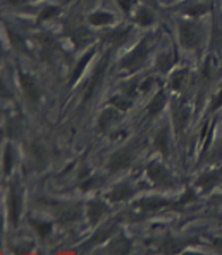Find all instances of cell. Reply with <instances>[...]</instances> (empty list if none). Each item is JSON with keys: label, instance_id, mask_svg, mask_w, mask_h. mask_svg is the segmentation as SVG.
<instances>
[{"label": "cell", "instance_id": "1", "mask_svg": "<svg viewBox=\"0 0 222 255\" xmlns=\"http://www.w3.org/2000/svg\"><path fill=\"white\" fill-rule=\"evenodd\" d=\"M108 62H109V56L106 55L104 62H101L96 69H95L94 75L91 76L89 82L86 83V88H85V98H83V102H88L92 96L95 95V92L98 91V88L101 86V83L104 81V76H105L106 66H108Z\"/></svg>", "mask_w": 222, "mask_h": 255}, {"label": "cell", "instance_id": "2", "mask_svg": "<svg viewBox=\"0 0 222 255\" xmlns=\"http://www.w3.org/2000/svg\"><path fill=\"white\" fill-rule=\"evenodd\" d=\"M148 55V46H146V40H142L138 47L129 55L128 58L122 62V66L129 70H135L142 66V63L145 62Z\"/></svg>", "mask_w": 222, "mask_h": 255}, {"label": "cell", "instance_id": "3", "mask_svg": "<svg viewBox=\"0 0 222 255\" xmlns=\"http://www.w3.org/2000/svg\"><path fill=\"white\" fill-rule=\"evenodd\" d=\"M148 175L152 179V182H155L156 185L169 186L172 185V182H174L171 175L168 174L166 169L159 163H151L148 166Z\"/></svg>", "mask_w": 222, "mask_h": 255}, {"label": "cell", "instance_id": "4", "mask_svg": "<svg viewBox=\"0 0 222 255\" xmlns=\"http://www.w3.org/2000/svg\"><path fill=\"white\" fill-rule=\"evenodd\" d=\"M181 43L188 49H192L198 45V30L194 24H182L179 29Z\"/></svg>", "mask_w": 222, "mask_h": 255}, {"label": "cell", "instance_id": "5", "mask_svg": "<svg viewBox=\"0 0 222 255\" xmlns=\"http://www.w3.org/2000/svg\"><path fill=\"white\" fill-rule=\"evenodd\" d=\"M130 161H132V151L130 149H123V151L117 152L109 161V171L117 172V171L129 166Z\"/></svg>", "mask_w": 222, "mask_h": 255}, {"label": "cell", "instance_id": "6", "mask_svg": "<svg viewBox=\"0 0 222 255\" xmlns=\"http://www.w3.org/2000/svg\"><path fill=\"white\" fill-rule=\"evenodd\" d=\"M20 215V192L16 185L12 186L10 189V198H9V217L13 225H17Z\"/></svg>", "mask_w": 222, "mask_h": 255}, {"label": "cell", "instance_id": "7", "mask_svg": "<svg viewBox=\"0 0 222 255\" xmlns=\"http://www.w3.org/2000/svg\"><path fill=\"white\" fill-rule=\"evenodd\" d=\"M19 81H20V86H22V89L26 93V96L29 98V101L30 102H36L37 98H39V92H37V88H36L33 79L30 76L24 75V73H20L19 75Z\"/></svg>", "mask_w": 222, "mask_h": 255}, {"label": "cell", "instance_id": "8", "mask_svg": "<svg viewBox=\"0 0 222 255\" xmlns=\"http://www.w3.org/2000/svg\"><path fill=\"white\" fill-rule=\"evenodd\" d=\"M222 179V172L218 171V172H210V174L202 175L198 179V185L204 189H210L215 184H218Z\"/></svg>", "mask_w": 222, "mask_h": 255}, {"label": "cell", "instance_id": "9", "mask_svg": "<svg viewBox=\"0 0 222 255\" xmlns=\"http://www.w3.org/2000/svg\"><path fill=\"white\" fill-rule=\"evenodd\" d=\"M174 205L169 201H164V199H146V201H140L138 207L143 211H153V209H161L164 207H171Z\"/></svg>", "mask_w": 222, "mask_h": 255}, {"label": "cell", "instance_id": "10", "mask_svg": "<svg viewBox=\"0 0 222 255\" xmlns=\"http://www.w3.org/2000/svg\"><path fill=\"white\" fill-rule=\"evenodd\" d=\"M132 195V189L129 185H119L116 186L111 194H109V199L113 201V202H117V201H122V199H126Z\"/></svg>", "mask_w": 222, "mask_h": 255}, {"label": "cell", "instance_id": "11", "mask_svg": "<svg viewBox=\"0 0 222 255\" xmlns=\"http://www.w3.org/2000/svg\"><path fill=\"white\" fill-rule=\"evenodd\" d=\"M155 146H156V149L161 152L164 156L168 155V130H166V128H162L159 130V133L156 135V138H155Z\"/></svg>", "mask_w": 222, "mask_h": 255}, {"label": "cell", "instance_id": "12", "mask_svg": "<svg viewBox=\"0 0 222 255\" xmlns=\"http://www.w3.org/2000/svg\"><path fill=\"white\" fill-rule=\"evenodd\" d=\"M165 105V93L164 92H159L155 95V98L152 99V102L149 105V108H148V112L151 114L152 116L158 115L159 112H161V109L164 108Z\"/></svg>", "mask_w": 222, "mask_h": 255}, {"label": "cell", "instance_id": "13", "mask_svg": "<svg viewBox=\"0 0 222 255\" xmlns=\"http://www.w3.org/2000/svg\"><path fill=\"white\" fill-rule=\"evenodd\" d=\"M106 208L104 204H101V202H98V201H95L92 202L91 205H89V220L92 224H96L98 220L102 217V214L105 212Z\"/></svg>", "mask_w": 222, "mask_h": 255}, {"label": "cell", "instance_id": "14", "mask_svg": "<svg viewBox=\"0 0 222 255\" xmlns=\"http://www.w3.org/2000/svg\"><path fill=\"white\" fill-rule=\"evenodd\" d=\"M116 119V112L115 111H111V109H108L105 111L101 118H99V128H101V130H106L108 128L112 125V122Z\"/></svg>", "mask_w": 222, "mask_h": 255}, {"label": "cell", "instance_id": "15", "mask_svg": "<svg viewBox=\"0 0 222 255\" xmlns=\"http://www.w3.org/2000/svg\"><path fill=\"white\" fill-rule=\"evenodd\" d=\"M129 250H130V243L126 238H120L111 245V251L113 254H128Z\"/></svg>", "mask_w": 222, "mask_h": 255}, {"label": "cell", "instance_id": "16", "mask_svg": "<svg viewBox=\"0 0 222 255\" xmlns=\"http://www.w3.org/2000/svg\"><path fill=\"white\" fill-rule=\"evenodd\" d=\"M112 19H113V16H112V14H109V13L98 12L89 17V22H91L92 24H96V26H101V24L111 23V22H112Z\"/></svg>", "mask_w": 222, "mask_h": 255}, {"label": "cell", "instance_id": "17", "mask_svg": "<svg viewBox=\"0 0 222 255\" xmlns=\"http://www.w3.org/2000/svg\"><path fill=\"white\" fill-rule=\"evenodd\" d=\"M94 55H95V50H92V52H88V53H86V55L83 56L82 60H81V62L78 63L76 69L73 70V75H72V78H70V79H72V82H75L76 79H78V78H79V76H81V75H82V72H83V69H85V66L88 65V62L91 60V58H92Z\"/></svg>", "mask_w": 222, "mask_h": 255}, {"label": "cell", "instance_id": "18", "mask_svg": "<svg viewBox=\"0 0 222 255\" xmlns=\"http://www.w3.org/2000/svg\"><path fill=\"white\" fill-rule=\"evenodd\" d=\"M30 225L36 230V232L40 235V237H46L47 234L52 230V225L49 222H45V221H36V220H29Z\"/></svg>", "mask_w": 222, "mask_h": 255}, {"label": "cell", "instance_id": "19", "mask_svg": "<svg viewBox=\"0 0 222 255\" xmlns=\"http://www.w3.org/2000/svg\"><path fill=\"white\" fill-rule=\"evenodd\" d=\"M128 33L129 30H119V32H113V33H108V35H106V40H108L109 43L116 45V43L123 42V40L128 37Z\"/></svg>", "mask_w": 222, "mask_h": 255}, {"label": "cell", "instance_id": "20", "mask_svg": "<svg viewBox=\"0 0 222 255\" xmlns=\"http://www.w3.org/2000/svg\"><path fill=\"white\" fill-rule=\"evenodd\" d=\"M185 78H187V70H181V72H178L175 76L172 78V81L169 83V86L172 88V89H181V86H182V83L185 81Z\"/></svg>", "mask_w": 222, "mask_h": 255}, {"label": "cell", "instance_id": "21", "mask_svg": "<svg viewBox=\"0 0 222 255\" xmlns=\"http://www.w3.org/2000/svg\"><path fill=\"white\" fill-rule=\"evenodd\" d=\"M136 20L140 24H143V26H148V24L152 23V14L149 13V10H146V9H140L139 12H138V16H136Z\"/></svg>", "mask_w": 222, "mask_h": 255}, {"label": "cell", "instance_id": "22", "mask_svg": "<svg viewBox=\"0 0 222 255\" xmlns=\"http://www.w3.org/2000/svg\"><path fill=\"white\" fill-rule=\"evenodd\" d=\"M187 112L184 111V109H178L175 112V125L178 128V130L181 129V128L185 127V124H187Z\"/></svg>", "mask_w": 222, "mask_h": 255}, {"label": "cell", "instance_id": "23", "mask_svg": "<svg viewBox=\"0 0 222 255\" xmlns=\"http://www.w3.org/2000/svg\"><path fill=\"white\" fill-rule=\"evenodd\" d=\"M13 165V151L12 146L9 145L7 149H6V153H4V174H9L10 169H12Z\"/></svg>", "mask_w": 222, "mask_h": 255}, {"label": "cell", "instance_id": "24", "mask_svg": "<svg viewBox=\"0 0 222 255\" xmlns=\"http://www.w3.org/2000/svg\"><path fill=\"white\" fill-rule=\"evenodd\" d=\"M39 40H40V45L43 46V49H46V50H52L53 46H55V39L52 36L47 35V33L40 35Z\"/></svg>", "mask_w": 222, "mask_h": 255}, {"label": "cell", "instance_id": "25", "mask_svg": "<svg viewBox=\"0 0 222 255\" xmlns=\"http://www.w3.org/2000/svg\"><path fill=\"white\" fill-rule=\"evenodd\" d=\"M178 250H179V247H178L175 244V241H172V240L166 241V243L161 247V251L165 253V254H175V253H178Z\"/></svg>", "mask_w": 222, "mask_h": 255}, {"label": "cell", "instance_id": "26", "mask_svg": "<svg viewBox=\"0 0 222 255\" xmlns=\"http://www.w3.org/2000/svg\"><path fill=\"white\" fill-rule=\"evenodd\" d=\"M111 104L113 105V106H116L119 108L120 111H125V109H128L130 104H129L126 99H123V98H120V96H115V98H112L111 99Z\"/></svg>", "mask_w": 222, "mask_h": 255}, {"label": "cell", "instance_id": "27", "mask_svg": "<svg viewBox=\"0 0 222 255\" xmlns=\"http://www.w3.org/2000/svg\"><path fill=\"white\" fill-rule=\"evenodd\" d=\"M59 13L58 7H46V9H43L42 13H40V20H46V19H50V17H53V16H56Z\"/></svg>", "mask_w": 222, "mask_h": 255}, {"label": "cell", "instance_id": "28", "mask_svg": "<svg viewBox=\"0 0 222 255\" xmlns=\"http://www.w3.org/2000/svg\"><path fill=\"white\" fill-rule=\"evenodd\" d=\"M117 3H119L120 9L123 12H129L130 7H132V4H133V0H117Z\"/></svg>", "mask_w": 222, "mask_h": 255}, {"label": "cell", "instance_id": "29", "mask_svg": "<svg viewBox=\"0 0 222 255\" xmlns=\"http://www.w3.org/2000/svg\"><path fill=\"white\" fill-rule=\"evenodd\" d=\"M169 65H171V56H164V58L161 59V62H159V68L162 70L168 69Z\"/></svg>", "mask_w": 222, "mask_h": 255}, {"label": "cell", "instance_id": "30", "mask_svg": "<svg viewBox=\"0 0 222 255\" xmlns=\"http://www.w3.org/2000/svg\"><path fill=\"white\" fill-rule=\"evenodd\" d=\"M222 106V91L221 93L214 99V102H212V111H217L218 108H221Z\"/></svg>", "mask_w": 222, "mask_h": 255}, {"label": "cell", "instance_id": "31", "mask_svg": "<svg viewBox=\"0 0 222 255\" xmlns=\"http://www.w3.org/2000/svg\"><path fill=\"white\" fill-rule=\"evenodd\" d=\"M194 198H195L194 197V192L188 189L187 194H185V195L182 197V199H181V204H187V202H189V201H192Z\"/></svg>", "mask_w": 222, "mask_h": 255}, {"label": "cell", "instance_id": "32", "mask_svg": "<svg viewBox=\"0 0 222 255\" xmlns=\"http://www.w3.org/2000/svg\"><path fill=\"white\" fill-rule=\"evenodd\" d=\"M99 179H91V181H88V182H85V184H82L81 185V189H83V191H88L89 188H94L96 184L95 182H98Z\"/></svg>", "mask_w": 222, "mask_h": 255}, {"label": "cell", "instance_id": "33", "mask_svg": "<svg viewBox=\"0 0 222 255\" xmlns=\"http://www.w3.org/2000/svg\"><path fill=\"white\" fill-rule=\"evenodd\" d=\"M152 86V79H146V81H143V83L140 85V91H143V92H146L149 88Z\"/></svg>", "mask_w": 222, "mask_h": 255}, {"label": "cell", "instance_id": "34", "mask_svg": "<svg viewBox=\"0 0 222 255\" xmlns=\"http://www.w3.org/2000/svg\"><path fill=\"white\" fill-rule=\"evenodd\" d=\"M215 248L220 250L222 253V240H217V241H215Z\"/></svg>", "mask_w": 222, "mask_h": 255}, {"label": "cell", "instance_id": "35", "mask_svg": "<svg viewBox=\"0 0 222 255\" xmlns=\"http://www.w3.org/2000/svg\"><path fill=\"white\" fill-rule=\"evenodd\" d=\"M12 4H17V3H23V1H27V0H9Z\"/></svg>", "mask_w": 222, "mask_h": 255}]
</instances>
